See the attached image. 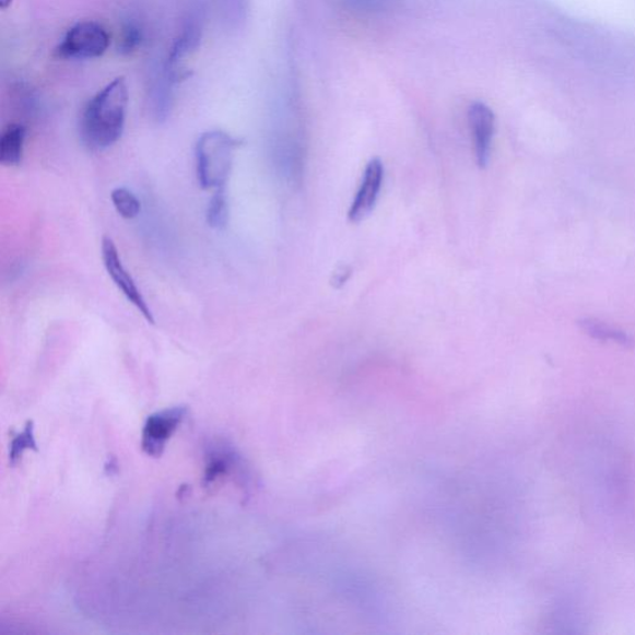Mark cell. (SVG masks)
<instances>
[{
  "label": "cell",
  "instance_id": "13",
  "mask_svg": "<svg viewBox=\"0 0 635 635\" xmlns=\"http://www.w3.org/2000/svg\"><path fill=\"white\" fill-rule=\"evenodd\" d=\"M581 327L588 334L601 340H612V342L628 345L632 339L623 333V331L615 329L612 326L603 324L597 319H585L581 321Z\"/></svg>",
  "mask_w": 635,
  "mask_h": 635
},
{
  "label": "cell",
  "instance_id": "3",
  "mask_svg": "<svg viewBox=\"0 0 635 635\" xmlns=\"http://www.w3.org/2000/svg\"><path fill=\"white\" fill-rule=\"evenodd\" d=\"M110 35L103 24L94 21L72 25L55 49V57L66 60H92L104 57Z\"/></svg>",
  "mask_w": 635,
  "mask_h": 635
},
{
  "label": "cell",
  "instance_id": "7",
  "mask_svg": "<svg viewBox=\"0 0 635 635\" xmlns=\"http://www.w3.org/2000/svg\"><path fill=\"white\" fill-rule=\"evenodd\" d=\"M384 181V165L379 158H374L366 165L361 188H358L351 210L349 220L351 223H362L373 213Z\"/></svg>",
  "mask_w": 635,
  "mask_h": 635
},
{
  "label": "cell",
  "instance_id": "10",
  "mask_svg": "<svg viewBox=\"0 0 635 635\" xmlns=\"http://www.w3.org/2000/svg\"><path fill=\"white\" fill-rule=\"evenodd\" d=\"M230 219V207L226 189H217L211 197L207 209V221L210 227L223 230L227 226Z\"/></svg>",
  "mask_w": 635,
  "mask_h": 635
},
{
  "label": "cell",
  "instance_id": "8",
  "mask_svg": "<svg viewBox=\"0 0 635 635\" xmlns=\"http://www.w3.org/2000/svg\"><path fill=\"white\" fill-rule=\"evenodd\" d=\"M27 130L22 124L9 125L0 137V164L13 168L24 158Z\"/></svg>",
  "mask_w": 635,
  "mask_h": 635
},
{
  "label": "cell",
  "instance_id": "4",
  "mask_svg": "<svg viewBox=\"0 0 635 635\" xmlns=\"http://www.w3.org/2000/svg\"><path fill=\"white\" fill-rule=\"evenodd\" d=\"M101 256H103V261L105 269L110 278L117 285V289L122 292L124 296L131 305L141 313V316L149 321L150 325H154L153 311L146 303L145 298L132 274L127 271L121 255H119L118 248L109 236L103 238V245H101Z\"/></svg>",
  "mask_w": 635,
  "mask_h": 635
},
{
  "label": "cell",
  "instance_id": "9",
  "mask_svg": "<svg viewBox=\"0 0 635 635\" xmlns=\"http://www.w3.org/2000/svg\"><path fill=\"white\" fill-rule=\"evenodd\" d=\"M26 450L38 452V445L35 439V425L33 421H26L21 434L13 437L9 446V463L16 466L21 462Z\"/></svg>",
  "mask_w": 635,
  "mask_h": 635
},
{
  "label": "cell",
  "instance_id": "15",
  "mask_svg": "<svg viewBox=\"0 0 635 635\" xmlns=\"http://www.w3.org/2000/svg\"><path fill=\"white\" fill-rule=\"evenodd\" d=\"M13 0H0V7H2L3 11L12 5Z\"/></svg>",
  "mask_w": 635,
  "mask_h": 635
},
{
  "label": "cell",
  "instance_id": "11",
  "mask_svg": "<svg viewBox=\"0 0 635 635\" xmlns=\"http://www.w3.org/2000/svg\"><path fill=\"white\" fill-rule=\"evenodd\" d=\"M110 201H113L117 214L126 220H133L141 213V201L130 189H114L113 192H110Z\"/></svg>",
  "mask_w": 635,
  "mask_h": 635
},
{
  "label": "cell",
  "instance_id": "2",
  "mask_svg": "<svg viewBox=\"0 0 635 635\" xmlns=\"http://www.w3.org/2000/svg\"><path fill=\"white\" fill-rule=\"evenodd\" d=\"M242 141L232 134L215 130L202 133L196 146L197 177L204 190L226 187L234 167L235 153Z\"/></svg>",
  "mask_w": 635,
  "mask_h": 635
},
{
  "label": "cell",
  "instance_id": "5",
  "mask_svg": "<svg viewBox=\"0 0 635 635\" xmlns=\"http://www.w3.org/2000/svg\"><path fill=\"white\" fill-rule=\"evenodd\" d=\"M188 407H174L156 411L146 418L142 431V450L152 458H161L167 447L168 440L186 420Z\"/></svg>",
  "mask_w": 635,
  "mask_h": 635
},
{
  "label": "cell",
  "instance_id": "1",
  "mask_svg": "<svg viewBox=\"0 0 635 635\" xmlns=\"http://www.w3.org/2000/svg\"><path fill=\"white\" fill-rule=\"evenodd\" d=\"M125 78H117L92 97L80 119V136L91 152H104L121 140L128 110Z\"/></svg>",
  "mask_w": 635,
  "mask_h": 635
},
{
  "label": "cell",
  "instance_id": "12",
  "mask_svg": "<svg viewBox=\"0 0 635 635\" xmlns=\"http://www.w3.org/2000/svg\"><path fill=\"white\" fill-rule=\"evenodd\" d=\"M208 463L204 474V485L213 484L219 477L228 473L234 463V455L226 449H214L208 455Z\"/></svg>",
  "mask_w": 635,
  "mask_h": 635
},
{
  "label": "cell",
  "instance_id": "14",
  "mask_svg": "<svg viewBox=\"0 0 635 635\" xmlns=\"http://www.w3.org/2000/svg\"><path fill=\"white\" fill-rule=\"evenodd\" d=\"M144 42L143 27L136 22H128L118 40V51L122 55H131L141 48Z\"/></svg>",
  "mask_w": 635,
  "mask_h": 635
},
{
  "label": "cell",
  "instance_id": "6",
  "mask_svg": "<svg viewBox=\"0 0 635 635\" xmlns=\"http://www.w3.org/2000/svg\"><path fill=\"white\" fill-rule=\"evenodd\" d=\"M468 118L477 164L483 169L491 160L496 124L495 113L485 99L475 95L469 107Z\"/></svg>",
  "mask_w": 635,
  "mask_h": 635
}]
</instances>
